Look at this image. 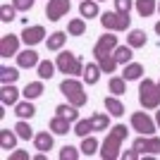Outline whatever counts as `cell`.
<instances>
[{
	"label": "cell",
	"mask_w": 160,
	"mask_h": 160,
	"mask_svg": "<svg viewBox=\"0 0 160 160\" xmlns=\"http://www.w3.org/2000/svg\"><path fill=\"white\" fill-rule=\"evenodd\" d=\"M33 143H36V151H50L53 148V132H38L33 136Z\"/></svg>",
	"instance_id": "24"
},
{
	"label": "cell",
	"mask_w": 160,
	"mask_h": 160,
	"mask_svg": "<svg viewBox=\"0 0 160 160\" xmlns=\"http://www.w3.org/2000/svg\"><path fill=\"white\" fill-rule=\"evenodd\" d=\"M100 74H103V69H100V65L98 62H86V67H84V81H86L88 86H93V84H98V79H100Z\"/></svg>",
	"instance_id": "14"
},
{
	"label": "cell",
	"mask_w": 160,
	"mask_h": 160,
	"mask_svg": "<svg viewBox=\"0 0 160 160\" xmlns=\"http://www.w3.org/2000/svg\"><path fill=\"white\" fill-rule=\"evenodd\" d=\"M55 112L62 115V117H67L69 122L79 120V110H77V105H72V103H62V105H58V108H55Z\"/></svg>",
	"instance_id": "29"
},
{
	"label": "cell",
	"mask_w": 160,
	"mask_h": 160,
	"mask_svg": "<svg viewBox=\"0 0 160 160\" xmlns=\"http://www.w3.org/2000/svg\"><path fill=\"white\" fill-rule=\"evenodd\" d=\"M91 124H93V132H105V129H110V117L105 112H96L91 117Z\"/></svg>",
	"instance_id": "34"
},
{
	"label": "cell",
	"mask_w": 160,
	"mask_h": 160,
	"mask_svg": "<svg viewBox=\"0 0 160 160\" xmlns=\"http://www.w3.org/2000/svg\"><path fill=\"white\" fill-rule=\"evenodd\" d=\"M17 12H19V10H17L14 5H2V7H0V19L7 24V22L17 19Z\"/></svg>",
	"instance_id": "37"
},
{
	"label": "cell",
	"mask_w": 160,
	"mask_h": 160,
	"mask_svg": "<svg viewBox=\"0 0 160 160\" xmlns=\"http://www.w3.org/2000/svg\"><path fill=\"white\" fill-rule=\"evenodd\" d=\"M134 148L141 155H158L160 153V136H155V134H151V136L141 134L139 139H134Z\"/></svg>",
	"instance_id": "6"
},
{
	"label": "cell",
	"mask_w": 160,
	"mask_h": 160,
	"mask_svg": "<svg viewBox=\"0 0 160 160\" xmlns=\"http://www.w3.org/2000/svg\"><path fill=\"white\" fill-rule=\"evenodd\" d=\"M112 55H115V60H117V65H129L132 58H134V48L132 46H117L112 50Z\"/></svg>",
	"instance_id": "22"
},
{
	"label": "cell",
	"mask_w": 160,
	"mask_h": 160,
	"mask_svg": "<svg viewBox=\"0 0 160 160\" xmlns=\"http://www.w3.org/2000/svg\"><path fill=\"white\" fill-rule=\"evenodd\" d=\"M155 124L160 127V108H158V112H155Z\"/></svg>",
	"instance_id": "43"
},
{
	"label": "cell",
	"mask_w": 160,
	"mask_h": 160,
	"mask_svg": "<svg viewBox=\"0 0 160 160\" xmlns=\"http://www.w3.org/2000/svg\"><path fill=\"white\" fill-rule=\"evenodd\" d=\"M14 115H17L19 120H31L33 115H36V108H33V103L27 98V100H22V103L14 105Z\"/></svg>",
	"instance_id": "17"
},
{
	"label": "cell",
	"mask_w": 160,
	"mask_h": 160,
	"mask_svg": "<svg viewBox=\"0 0 160 160\" xmlns=\"http://www.w3.org/2000/svg\"><path fill=\"white\" fill-rule=\"evenodd\" d=\"M143 74L146 72H143V65H141V62H129V65H124V74H122V77L127 81H136V79H141Z\"/></svg>",
	"instance_id": "23"
},
{
	"label": "cell",
	"mask_w": 160,
	"mask_h": 160,
	"mask_svg": "<svg viewBox=\"0 0 160 160\" xmlns=\"http://www.w3.org/2000/svg\"><path fill=\"white\" fill-rule=\"evenodd\" d=\"M134 7L141 17H151V14L158 10V2L155 0H134Z\"/></svg>",
	"instance_id": "26"
},
{
	"label": "cell",
	"mask_w": 160,
	"mask_h": 160,
	"mask_svg": "<svg viewBox=\"0 0 160 160\" xmlns=\"http://www.w3.org/2000/svg\"><path fill=\"white\" fill-rule=\"evenodd\" d=\"M108 86H110V93L112 96H124L127 93V79H124V77H112Z\"/></svg>",
	"instance_id": "31"
},
{
	"label": "cell",
	"mask_w": 160,
	"mask_h": 160,
	"mask_svg": "<svg viewBox=\"0 0 160 160\" xmlns=\"http://www.w3.org/2000/svg\"><path fill=\"white\" fill-rule=\"evenodd\" d=\"M155 120L151 117V115L146 112H132V129L139 134H146V136H151V134H155Z\"/></svg>",
	"instance_id": "7"
},
{
	"label": "cell",
	"mask_w": 160,
	"mask_h": 160,
	"mask_svg": "<svg viewBox=\"0 0 160 160\" xmlns=\"http://www.w3.org/2000/svg\"><path fill=\"white\" fill-rule=\"evenodd\" d=\"M69 7H72V2H69V0H48L46 17H48L50 22H58V19H62V17H67Z\"/></svg>",
	"instance_id": "8"
},
{
	"label": "cell",
	"mask_w": 160,
	"mask_h": 160,
	"mask_svg": "<svg viewBox=\"0 0 160 160\" xmlns=\"http://www.w3.org/2000/svg\"><path fill=\"white\" fill-rule=\"evenodd\" d=\"M155 33L160 36V22H155Z\"/></svg>",
	"instance_id": "44"
},
{
	"label": "cell",
	"mask_w": 160,
	"mask_h": 160,
	"mask_svg": "<svg viewBox=\"0 0 160 160\" xmlns=\"http://www.w3.org/2000/svg\"><path fill=\"white\" fill-rule=\"evenodd\" d=\"M43 79H38V81H29L27 86H24V91H22V96L24 98H29V100H33V98H38V96H43Z\"/></svg>",
	"instance_id": "20"
},
{
	"label": "cell",
	"mask_w": 160,
	"mask_h": 160,
	"mask_svg": "<svg viewBox=\"0 0 160 160\" xmlns=\"http://www.w3.org/2000/svg\"><path fill=\"white\" fill-rule=\"evenodd\" d=\"M98 2H103V0H98Z\"/></svg>",
	"instance_id": "46"
},
{
	"label": "cell",
	"mask_w": 160,
	"mask_h": 160,
	"mask_svg": "<svg viewBox=\"0 0 160 160\" xmlns=\"http://www.w3.org/2000/svg\"><path fill=\"white\" fill-rule=\"evenodd\" d=\"M132 7H134V0H115V10L122 14H129Z\"/></svg>",
	"instance_id": "39"
},
{
	"label": "cell",
	"mask_w": 160,
	"mask_h": 160,
	"mask_svg": "<svg viewBox=\"0 0 160 160\" xmlns=\"http://www.w3.org/2000/svg\"><path fill=\"white\" fill-rule=\"evenodd\" d=\"M65 43H67V33H65V31H53V33L46 38L48 50H62V46H65Z\"/></svg>",
	"instance_id": "21"
},
{
	"label": "cell",
	"mask_w": 160,
	"mask_h": 160,
	"mask_svg": "<svg viewBox=\"0 0 160 160\" xmlns=\"http://www.w3.org/2000/svg\"><path fill=\"white\" fill-rule=\"evenodd\" d=\"M96 62L100 65V69H103L105 74H112L115 69H117V60H115L112 53H108V55H96Z\"/></svg>",
	"instance_id": "25"
},
{
	"label": "cell",
	"mask_w": 160,
	"mask_h": 160,
	"mask_svg": "<svg viewBox=\"0 0 160 160\" xmlns=\"http://www.w3.org/2000/svg\"><path fill=\"white\" fill-rule=\"evenodd\" d=\"M139 103L143 110H158L160 108V86L153 79H141L139 84Z\"/></svg>",
	"instance_id": "2"
},
{
	"label": "cell",
	"mask_w": 160,
	"mask_h": 160,
	"mask_svg": "<svg viewBox=\"0 0 160 160\" xmlns=\"http://www.w3.org/2000/svg\"><path fill=\"white\" fill-rule=\"evenodd\" d=\"M158 86H160V81H158Z\"/></svg>",
	"instance_id": "47"
},
{
	"label": "cell",
	"mask_w": 160,
	"mask_h": 160,
	"mask_svg": "<svg viewBox=\"0 0 160 160\" xmlns=\"http://www.w3.org/2000/svg\"><path fill=\"white\" fill-rule=\"evenodd\" d=\"M81 155V148H74V146H65L60 151V160H79Z\"/></svg>",
	"instance_id": "38"
},
{
	"label": "cell",
	"mask_w": 160,
	"mask_h": 160,
	"mask_svg": "<svg viewBox=\"0 0 160 160\" xmlns=\"http://www.w3.org/2000/svg\"><path fill=\"white\" fill-rule=\"evenodd\" d=\"M19 53V36L17 33H5L0 38V58H10V55Z\"/></svg>",
	"instance_id": "10"
},
{
	"label": "cell",
	"mask_w": 160,
	"mask_h": 160,
	"mask_svg": "<svg viewBox=\"0 0 160 160\" xmlns=\"http://www.w3.org/2000/svg\"><path fill=\"white\" fill-rule=\"evenodd\" d=\"M158 12H160V2H158Z\"/></svg>",
	"instance_id": "45"
},
{
	"label": "cell",
	"mask_w": 160,
	"mask_h": 160,
	"mask_svg": "<svg viewBox=\"0 0 160 160\" xmlns=\"http://www.w3.org/2000/svg\"><path fill=\"white\" fill-rule=\"evenodd\" d=\"M14 132H17V136L19 139H24V141H29V139H33L36 134H33V129L29 127V122L27 120H19L17 124H14Z\"/></svg>",
	"instance_id": "36"
},
{
	"label": "cell",
	"mask_w": 160,
	"mask_h": 160,
	"mask_svg": "<svg viewBox=\"0 0 160 160\" xmlns=\"http://www.w3.org/2000/svg\"><path fill=\"white\" fill-rule=\"evenodd\" d=\"M98 148H100V143L96 141V136L88 134V136L81 139V153L86 155V158H88V155H96V153H98Z\"/></svg>",
	"instance_id": "30"
},
{
	"label": "cell",
	"mask_w": 160,
	"mask_h": 160,
	"mask_svg": "<svg viewBox=\"0 0 160 160\" xmlns=\"http://www.w3.org/2000/svg\"><path fill=\"white\" fill-rule=\"evenodd\" d=\"M103 105H105V110L112 117H122L124 115V105H122V100H117V96H108L105 100H103Z\"/></svg>",
	"instance_id": "19"
},
{
	"label": "cell",
	"mask_w": 160,
	"mask_h": 160,
	"mask_svg": "<svg viewBox=\"0 0 160 160\" xmlns=\"http://www.w3.org/2000/svg\"><path fill=\"white\" fill-rule=\"evenodd\" d=\"M60 91H62V96L77 108H81V105L88 103V96L84 93V84H81L79 79H65L60 84Z\"/></svg>",
	"instance_id": "3"
},
{
	"label": "cell",
	"mask_w": 160,
	"mask_h": 160,
	"mask_svg": "<svg viewBox=\"0 0 160 160\" xmlns=\"http://www.w3.org/2000/svg\"><path fill=\"white\" fill-rule=\"evenodd\" d=\"M43 38H46V29L41 27V24L24 27V31H22V41H24L27 46H38Z\"/></svg>",
	"instance_id": "11"
},
{
	"label": "cell",
	"mask_w": 160,
	"mask_h": 160,
	"mask_svg": "<svg viewBox=\"0 0 160 160\" xmlns=\"http://www.w3.org/2000/svg\"><path fill=\"white\" fill-rule=\"evenodd\" d=\"M55 65L62 74H72V77H79L84 74V62H81L79 55H74L72 50H62L58 58H55Z\"/></svg>",
	"instance_id": "4"
},
{
	"label": "cell",
	"mask_w": 160,
	"mask_h": 160,
	"mask_svg": "<svg viewBox=\"0 0 160 160\" xmlns=\"http://www.w3.org/2000/svg\"><path fill=\"white\" fill-rule=\"evenodd\" d=\"M93 132V124H91V120H77L74 122V129H72V134H77V136H88V134Z\"/></svg>",
	"instance_id": "35"
},
{
	"label": "cell",
	"mask_w": 160,
	"mask_h": 160,
	"mask_svg": "<svg viewBox=\"0 0 160 160\" xmlns=\"http://www.w3.org/2000/svg\"><path fill=\"white\" fill-rule=\"evenodd\" d=\"M79 2H81V0H79Z\"/></svg>",
	"instance_id": "48"
},
{
	"label": "cell",
	"mask_w": 160,
	"mask_h": 160,
	"mask_svg": "<svg viewBox=\"0 0 160 160\" xmlns=\"http://www.w3.org/2000/svg\"><path fill=\"white\" fill-rule=\"evenodd\" d=\"M100 24L105 31H129L132 27V17L129 14H122V12H103L100 14Z\"/></svg>",
	"instance_id": "5"
},
{
	"label": "cell",
	"mask_w": 160,
	"mask_h": 160,
	"mask_svg": "<svg viewBox=\"0 0 160 160\" xmlns=\"http://www.w3.org/2000/svg\"><path fill=\"white\" fill-rule=\"evenodd\" d=\"M79 14L84 17V19L100 17V12H98V0H81V2H79Z\"/></svg>",
	"instance_id": "15"
},
{
	"label": "cell",
	"mask_w": 160,
	"mask_h": 160,
	"mask_svg": "<svg viewBox=\"0 0 160 160\" xmlns=\"http://www.w3.org/2000/svg\"><path fill=\"white\" fill-rule=\"evenodd\" d=\"M55 69H58V65L50 62V60H41L38 67H36V72H38V77L43 81H46V79H53V77H55Z\"/></svg>",
	"instance_id": "27"
},
{
	"label": "cell",
	"mask_w": 160,
	"mask_h": 160,
	"mask_svg": "<svg viewBox=\"0 0 160 160\" xmlns=\"http://www.w3.org/2000/svg\"><path fill=\"white\" fill-rule=\"evenodd\" d=\"M0 100H2V105H17V103H19V91H17V86H14V84H2Z\"/></svg>",
	"instance_id": "13"
},
{
	"label": "cell",
	"mask_w": 160,
	"mask_h": 160,
	"mask_svg": "<svg viewBox=\"0 0 160 160\" xmlns=\"http://www.w3.org/2000/svg\"><path fill=\"white\" fill-rule=\"evenodd\" d=\"M120 158H122V160H139V158H141V153L132 146V151H124V153H120Z\"/></svg>",
	"instance_id": "41"
},
{
	"label": "cell",
	"mask_w": 160,
	"mask_h": 160,
	"mask_svg": "<svg viewBox=\"0 0 160 160\" xmlns=\"http://www.w3.org/2000/svg\"><path fill=\"white\" fill-rule=\"evenodd\" d=\"M146 31H141V29H132L129 31V36H127V46H132V48H143L146 46Z\"/></svg>",
	"instance_id": "28"
},
{
	"label": "cell",
	"mask_w": 160,
	"mask_h": 160,
	"mask_svg": "<svg viewBox=\"0 0 160 160\" xmlns=\"http://www.w3.org/2000/svg\"><path fill=\"white\" fill-rule=\"evenodd\" d=\"M38 53L33 50L31 46H27V50H22V53H17V65L22 67V69H31V67H38Z\"/></svg>",
	"instance_id": "12"
},
{
	"label": "cell",
	"mask_w": 160,
	"mask_h": 160,
	"mask_svg": "<svg viewBox=\"0 0 160 160\" xmlns=\"http://www.w3.org/2000/svg\"><path fill=\"white\" fill-rule=\"evenodd\" d=\"M50 132L53 134H67V132H72V122L67 120V117H62V115H55L53 120H50Z\"/></svg>",
	"instance_id": "16"
},
{
	"label": "cell",
	"mask_w": 160,
	"mask_h": 160,
	"mask_svg": "<svg viewBox=\"0 0 160 160\" xmlns=\"http://www.w3.org/2000/svg\"><path fill=\"white\" fill-rule=\"evenodd\" d=\"M67 33H69V36H84V33H86V22L81 19V17L69 19V24H67Z\"/></svg>",
	"instance_id": "32"
},
{
	"label": "cell",
	"mask_w": 160,
	"mask_h": 160,
	"mask_svg": "<svg viewBox=\"0 0 160 160\" xmlns=\"http://www.w3.org/2000/svg\"><path fill=\"white\" fill-rule=\"evenodd\" d=\"M10 160H29V153L27 151H12V153H10Z\"/></svg>",
	"instance_id": "42"
},
{
	"label": "cell",
	"mask_w": 160,
	"mask_h": 160,
	"mask_svg": "<svg viewBox=\"0 0 160 160\" xmlns=\"http://www.w3.org/2000/svg\"><path fill=\"white\" fill-rule=\"evenodd\" d=\"M129 136V129L124 124H115L110 132L105 134V141H103V146H100V158L103 160H117L120 158V151H122V143L124 139Z\"/></svg>",
	"instance_id": "1"
},
{
	"label": "cell",
	"mask_w": 160,
	"mask_h": 160,
	"mask_svg": "<svg viewBox=\"0 0 160 160\" xmlns=\"http://www.w3.org/2000/svg\"><path fill=\"white\" fill-rule=\"evenodd\" d=\"M19 79V69L17 67H0V81L2 84H14V81Z\"/></svg>",
	"instance_id": "33"
},
{
	"label": "cell",
	"mask_w": 160,
	"mask_h": 160,
	"mask_svg": "<svg viewBox=\"0 0 160 160\" xmlns=\"http://www.w3.org/2000/svg\"><path fill=\"white\" fill-rule=\"evenodd\" d=\"M17 139H19V136H17V132H10V129H2V132H0V148H2V151H14V146H17Z\"/></svg>",
	"instance_id": "18"
},
{
	"label": "cell",
	"mask_w": 160,
	"mask_h": 160,
	"mask_svg": "<svg viewBox=\"0 0 160 160\" xmlns=\"http://www.w3.org/2000/svg\"><path fill=\"white\" fill-rule=\"evenodd\" d=\"M115 48H117V36H115V31H108V33H103V36L96 41V46H93V58H96V55H108V53H112Z\"/></svg>",
	"instance_id": "9"
},
{
	"label": "cell",
	"mask_w": 160,
	"mask_h": 160,
	"mask_svg": "<svg viewBox=\"0 0 160 160\" xmlns=\"http://www.w3.org/2000/svg\"><path fill=\"white\" fill-rule=\"evenodd\" d=\"M33 2H36V0H12V5L17 7L19 12H29V10L33 7Z\"/></svg>",
	"instance_id": "40"
}]
</instances>
